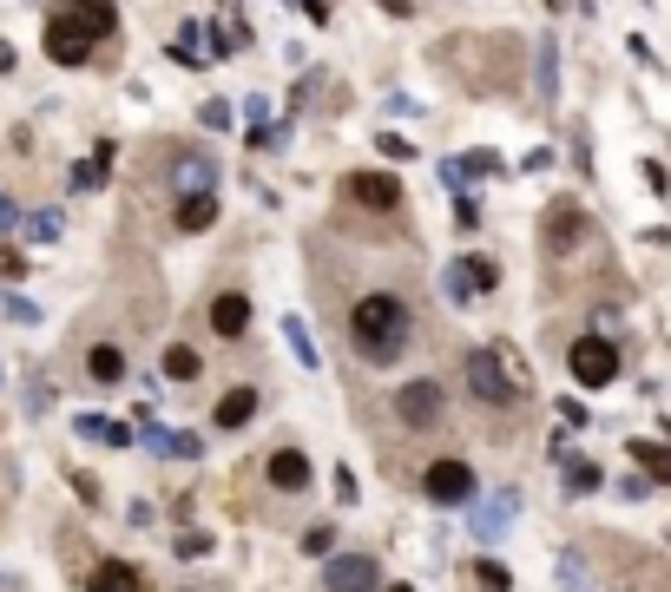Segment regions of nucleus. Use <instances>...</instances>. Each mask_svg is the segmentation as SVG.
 I'll use <instances>...</instances> for the list:
<instances>
[{
	"label": "nucleus",
	"instance_id": "obj_18",
	"mask_svg": "<svg viewBox=\"0 0 671 592\" xmlns=\"http://www.w3.org/2000/svg\"><path fill=\"white\" fill-rule=\"evenodd\" d=\"M86 375H93V382H106V389H112V382H125V356H119V349H112V343H99L93 356H86Z\"/></svg>",
	"mask_w": 671,
	"mask_h": 592
},
{
	"label": "nucleus",
	"instance_id": "obj_37",
	"mask_svg": "<svg viewBox=\"0 0 671 592\" xmlns=\"http://www.w3.org/2000/svg\"><path fill=\"white\" fill-rule=\"evenodd\" d=\"M27 270H33V264H27V257H20V250H14V257H0V277H14V283H20V277H27Z\"/></svg>",
	"mask_w": 671,
	"mask_h": 592
},
{
	"label": "nucleus",
	"instance_id": "obj_36",
	"mask_svg": "<svg viewBox=\"0 0 671 592\" xmlns=\"http://www.w3.org/2000/svg\"><path fill=\"white\" fill-rule=\"evenodd\" d=\"M461 172H474V178L494 172V152H468V158H461Z\"/></svg>",
	"mask_w": 671,
	"mask_h": 592
},
{
	"label": "nucleus",
	"instance_id": "obj_21",
	"mask_svg": "<svg viewBox=\"0 0 671 592\" xmlns=\"http://www.w3.org/2000/svg\"><path fill=\"white\" fill-rule=\"evenodd\" d=\"M165 375H172V382H198V375H204V362H198V349H185V343H172V349H165Z\"/></svg>",
	"mask_w": 671,
	"mask_h": 592
},
{
	"label": "nucleus",
	"instance_id": "obj_30",
	"mask_svg": "<svg viewBox=\"0 0 671 592\" xmlns=\"http://www.w3.org/2000/svg\"><path fill=\"white\" fill-rule=\"evenodd\" d=\"M441 290H448V303H468L474 283H468V270H448V277H441Z\"/></svg>",
	"mask_w": 671,
	"mask_h": 592
},
{
	"label": "nucleus",
	"instance_id": "obj_16",
	"mask_svg": "<svg viewBox=\"0 0 671 592\" xmlns=\"http://www.w3.org/2000/svg\"><path fill=\"white\" fill-rule=\"evenodd\" d=\"M73 428L86 441H106V448H125V441H132V428H125V421H112V415H79Z\"/></svg>",
	"mask_w": 671,
	"mask_h": 592
},
{
	"label": "nucleus",
	"instance_id": "obj_9",
	"mask_svg": "<svg viewBox=\"0 0 671 592\" xmlns=\"http://www.w3.org/2000/svg\"><path fill=\"white\" fill-rule=\"evenodd\" d=\"M264 474H270L277 494H303V487H310V454H303V448H277Z\"/></svg>",
	"mask_w": 671,
	"mask_h": 592
},
{
	"label": "nucleus",
	"instance_id": "obj_42",
	"mask_svg": "<svg viewBox=\"0 0 671 592\" xmlns=\"http://www.w3.org/2000/svg\"><path fill=\"white\" fill-rule=\"evenodd\" d=\"M665 435H671V421H665Z\"/></svg>",
	"mask_w": 671,
	"mask_h": 592
},
{
	"label": "nucleus",
	"instance_id": "obj_17",
	"mask_svg": "<svg viewBox=\"0 0 671 592\" xmlns=\"http://www.w3.org/2000/svg\"><path fill=\"white\" fill-rule=\"evenodd\" d=\"M533 60H540V106H553V99H560V47H553V40H540V47H533Z\"/></svg>",
	"mask_w": 671,
	"mask_h": 592
},
{
	"label": "nucleus",
	"instance_id": "obj_41",
	"mask_svg": "<svg viewBox=\"0 0 671 592\" xmlns=\"http://www.w3.org/2000/svg\"><path fill=\"white\" fill-rule=\"evenodd\" d=\"M547 7H566V0H547Z\"/></svg>",
	"mask_w": 671,
	"mask_h": 592
},
{
	"label": "nucleus",
	"instance_id": "obj_6",
	"mask_svg": "<svg viewBox=\"0 0 671 592\" xmlns=\"http://www.w3.org/2000/svg\"><path fill=\"white\" fill-rule=\"evenodd\" d=\"M422 494L435 500V507H468L474 500V468L461 461V454H448V461H435V468L422 474Z\"/></svg>",
	"mask_w": 671,
	"mask_h": 592
},
{
	"label": "nucleus",
	"instance_id": "obj_5",
	"mask_svg": "<svg viewBox=\"0 0 671 592\" xmlns=\"http://www.w3.org/2000/svg\"><path fill=\"white\" fill-rule=\"evenodd\" d=\"M395 415H402V428H415V435H422V428H441V415H448V389H441V382H408L402 395H395Z\"/></svg>",
	"mask_w": 671,
	"mask_h": 592
},
{
	"label": "nucleus",
	"instance_id": "obj_10",
	"mask_svg": "<svg viewBox=\"0 0 671 592\" xmlns=\"http://www.w3.org/2000/svg\"><path fill=\"white\" fill-rule=\"evenodd\" d=\"M79 592H145V573L132 560H99L93 579H86Z\"/></svg>",
	"mask_w": 671,
	"mask_h": 592
},
{
	"label": "nucleus",
	"instance_id": "obj_26",
	"mask_svg": "<svg viewBox=\"0 0 671 592\" xmlns=\"http://www.w3.org/2000/svg\"><path fill=\"white\" fill-rule=\"evenodd\" d=\"M560 586L566 592H593V579H586V560H579V553H560Z\"/></svg>",
	"mask_w": 671,
	"mask_h": 592
},
{
	"label": "nucleus",
	"instance_id": "obj_2",
	"mask_svg": "<svg viewBox=\"0 0 671 592\" xmlns=\"http://www.w3.org/2000/svg\"><path fill=\"white\" fill-rule=\"evenodd\" d=\"M461 375H468V389L481 395L487 408H514L527 395V375H520L514 349H468L461 356Z\"/></svg>",
	"mask_w": 671,
	"mask_h": 592
},
{
	"label": "nucleus",
	"instance_id": "obj_31",
	"mask_svg": "<svg viewBox=\"0 0 671 592\" xmlns=\"http://www.w3.org/2000/svg\"><path fill=\"white\" fill-rule=\"evenodd\" d=\"M329 546H336V527H310L303 533V553H329Z\"/></svg>",
	"mask_w": 671,
	"mask_h": 592
},
{
	"label": "nucleus",
	"instance_id": "obj_20",
	"mask_svg": "<svg viewBox=\"0 0 671 592\" xmlns=\"http://www.w3.org/2000/svg\"><path fill=\"white\" fill-rule=\"evenodd\" d=\"M632 461H639V468H652V481H671V448H658V441H632Z\"/></svg>",
	"mask_w": 671,
	"mask_h": 592
},
{
	"label": "nucleus",
	"instance_id": "obj_22",
	"mask_svg": "<svg viewBox=\"0 0 671 592\" xmlns=\"http://www.w3.org/2000/svg\"><path fill=\"white\" fill-rule=\"evenodd\" d=\"M283 336H290V349H297L303 369H323V356H316V343H310V329H303V316H283Z\"/></svg>",
	"mask_w": 671,
	"mask_h": 592
},
{
	"label": "nucleus",
	"instance_id": "obj_24",
	"mask_svg": "<svg viewBox=\"0 0 671 592\" xmlns=\"http://www.w3.org/2000/svg\"><path fill=\"white\" fill-rule=\"evenodd\" d=\"M461 264H468V283H474V290H494V283H500V264H494V257H481V250H474V257H461Z\"/></svg>",
	"mask_w": 671,
	"mask_h": 592
},
{
	"label": "nucleus",
	"instance_id": "obj_34",
	"mask_svg": "<svg viewBox=\"0 0 671 592\" xmlns=\"http://www.w3.org/2000/svg\"><path fill=\"white\" fill-rule=\"evenodd\" d=\"M375 145H382V152H389V158H415V145H408V139H395V132H382V139H375Z\"/></svg>",
	"mask_w": 671,
	"mask_h": 592
},
{
	"label": "nucleus",
	"instance_id": "obj_1",
	"mask_svg": "<svg viewBox=\"0 0 671 592\" xmlns=\"http://www.w3.org/2000/svg\"><path fill=\"white\" fill-rule=\"evenodd\" d=\"M408 336H415V310H408L395 290L356 296V310H349V349H356L369 369H389V362H402V356H408Z\"/></svg>",
	"mask_w": 671,
	"mask_h": 592
},
{
	"label": "nucleus",
	"instance_id": "obj_27",
	"mask_svg": "<svg viewBox=\"0 0 671 592\" xmlns=\"http://www.w3.org/2000/svg\"><path fill=\"white\" fill-rule=\"evenodd\" d=\"M20 231H27L33 244H53V237H60V218H53V211H33V218H20Z\"/></svg>",
	"mask_w": 671,
	"mask_h": 592
},
{
	"label": "nucleus",
	"instance_id": "obj_13",
	"mask_svg": "<svg viewBox=\"0 0 671 592\" xmlns=\"http://www.w3.org/2000/svg\"><path fill=\"white\" fill-rule=\"evenodd\" d=\"M218 224V198L211 191H185L178 198V231H211Z\"/></svg>",
	"mask_w": 671,
	"mask_h": 592
},
{
	"label": "nucleus",
	"instance_id": "obj_8",
	"mask_svg": "<svg viewBox=\"0 0 671 592\" xmlns=\"http://www.w3.org/2000/svg\"><path fill=\"white\" fill-rule=\"evenodd\" d=\"M323 592H375V560L369 553H336L323 566Z\"/></svg>",
	"mask_w": 671,
	"mask_h": 592
},
{
	"label": "nucleus",
	"instance_id": "obj_29",
	"mask_svg": "<svg viewBox=\"0 0 671 592\" xmlns=\"http://www.w3.org/2000/svg\"><path fill=\"white\" fill-rule=\"evenodd\" d=\"M474 579H481L487 592H507V586H514V573H507V566H494V560H481V566H474Z\"/></svg>",
	"mask_w": 671,
	"mask_h": 592
},
{
	"label": "nucleus",
	"instance_id": "obj_7",
	"mask_svg": "<svg viewBox=\"0 0 671 592\" xmlns=\"http://www.w3.org/2000/svg\"><path fill=\"white\" fill-rule=\"evenodd\" d=\"M47 60L53 66H86L93 60V33L79 27L73 14H53L47 20Z\"/></svg>",
	"mask_w": 671,
	"mask_h": 592
},
{
	"label": "nucleus",
	"instance_id": "obj_40",
	"mask_svg": "<svg viewBox=\"0 0 671 592\" xmlns=\"http://www.w3.org/2000/svg\"><path fill=\"white\" fill-rule=\"evenodd\" d=\"M382 592H415V586H382Z\"/></svg>",
	"mask_w": 671,
	"mask_h": 592
},
{
	"label": "nucleus",
	"instance_id": "obj_15",
	"mask_svg": "<svg viewBox=\"0 0 671 592\" xmlns=\"http://www.w3.org/2000/svg\"><path fill=\"white\" fill-rule=\"evenodd\" d=\"M250 415H257V389H250V382H244V389H231L218 408H211V421H218V428H244Z\"/></svg>",
	"mask_w": 671,
	"mask_h": 592
},
{
	"label": "nucleus",
	"instance_id": "obj_11",
	"mask_svg": "<svg viewBox=\"0 0 671 592\" xmlns=\"http://www.w3.org/2000/svg\"><path fill=\"white\" fill-rule=\"evenodd\" d=\"M514 514H520V494H514V487H500L481 514H474V533H481V540H500V533L514 527Z\"/></svg>",
	"mask_w": 671,
	"mask_h": 592
},
{
	"label": "nucleus",
	"instance_id": "obj_39",
	"mask_svg": "<svg viewBox=\"0 0 671 592\" xmlns=\"http://www.w3.org/2000/svg\"><path fill=\"white\" fill-rule=\"evenodd\" d=\"M7 66H14V47H7V40H0V73H7Z\"/></svg>",
	"mask_w": 671,
	"mask_h": 592
},
{
	"label": "nucleus",
	"instance_id": "obj_33",
	"mask_svg": "<svg viewBox=\"0 0 671 592\" xmlns=\"http://www.w3.org/2000/svg\"><path fill=\"white\" fill-rule=\"evenodd\" d=\"M204 125H211V132H224V125H231V106H224V99H211V106H204Z\"/></svg>",
	"mask_w": 671,
	"mask_h": 592
},
{
	"label": "nucleus",
	"instance_id": "obj_12",
	"mask_svg": "<svg viewBox=\"0 0 671 592\" xmlns=\"http://www.w3.org/2000/svg\"><path fill=\"white\" fill-rule=\"evenodd\" d=\"M211 329H218L224 343H237V336H244V329H250V296L224 290L218 303H211Z\"/></svg>",
	"mask_w": 671,
	"mask_h": 592
},
{
	"label": "nucleus",
	"instance_id": "obj_25",
	"mask_svg": "<svg viewBox=\"0 0 671 592\" xmlns=\"http://www.w3.org/2000/svg\"><path fill=\"white\" fill-rule=\"evenodd\" d=\"M474 224H481V198L454 185V231H474Z\"/></svg>",
	"mask_w": 671,
	"mask_h": 592
},
{
	"label": "nucleus",
	"instance_id": "obj_32",
	"mask_svg": "<svg viewBox=\"0 0 671 592\" xmlns=\"http://www.w3.org/2000/svg\"><path fill=\"white\" fill-rule=\"evenodd\" d=\"M7 316H14V323H40V310H33L27 296H7Z\"/></svg>",
	"mask_w": 671,
	"mask_h": 592
},
{
	"label": "nucleus",
	"instance_id": "obj_19",
	"mask_svg": "<svg viewBox=\"0 0 671 592\" xmlns=\"http://www.w3.org/2000/svg\"><path fill=\"white\" fill-rule=\"evenodd\" d=\"M211 178H218V158H185V165H178V198H185V191H211Z\"/></svg>",
	"mask_w": 671,
	"mask_h": 592
},
{
	"label": "nucleus",
	"instance_id": "obj_14",
	"mask_svg": "<svg viewBox=\"0 0 671 592\" xmlns=\"http://www.w3.org/2000/svg\"><path fill=\"white\" fill-rule=\"evenodd\" d=\"M66 14H73L79 27L93 33V40H106V33L119 27V7H112V0H73V7H66Z\"/></svg>",
	"mask_w": 671,
	"mask_h": 592
},
{
	"label": "nucleus",
	"instance_id": "obj_28",
	"mask_svg": "<svg viewBox=\"0 0 671 592\" xmlns=\"http://www.w3.org/2000/svg\"><path fill=\"white\" fill-rule=\"evenodd\" d=\"M593 487H599L593 461H573V468H566V494H593Z\"/></svg>",
	"mask_w": 671,
	"mask_h": 592
},
{
	"label": "nucleus",
	"instance_id": "obj_3",
	"mask_svg": "<svg viewBox=\"0 0 671 592\" xmlns=\"http://www.w3.org/2000/svg\"><path fill=\"white\" fill-rule=\"evenodd\" d=\"M566 369H573L579 389H612V382H619V343H612L606 329H593V336H573V349H566Z\"/></svg>",
	"mask_w": 671,
	"mask_h": 592
},
{
	"label": "nucleus",
	"instance_id": "obj_35",
	"mask_svg": "<svg viewBox=\"0 0 671 592\" xmlns=\"http://www.w3.org/2000/svg\"><path fill=\"white\" fill-rule=\"evenodd\" d=\"M7 231H20V204L14 198H0V237H7Z\"/></svg>",
	"mask_w": 671,
	"mask_h": 592
},
{
	"label": "nucleus",
	"instance_id": "obj_38",
	"mask_svg": "<svg viewBox=\"0 0 671 592\" xmlns=\"http://www.w3.org/2000/svg\"><path fill=\"white\" fill-rule=\"evenodd\" d=\"M560 421H566V428H586V421H593V415H586V408H579V402H560Z\"/></svg>",
	"mask_w": 671,
	"mask_h": 592
},
{
	"label": "nucleus",
	"instance_id": "obj_23",
	"mask_svg": "<svg viewBox=\"0 0 671 592\" xmlns=\"http://www.w3.org/2000/svg\"><path fill=\"white\" fill-rule=\"evenodd\" d=\"M106 172H112V145H99V152L73 172V185H79V191H93V185H106Z\"/></svg>",
	"mask_w": 671,
	"mask_h": 592
},
{
	"label": "nucleus",
	"instance_id": "obj_4",
	"mask_svg": "<svg viewBox=\"0 0 671 592\" xmlns=\"http://www.w3.org/2000/svg\"><path fill=\"white\" fill-rule=\"evenodd\" d=\"M343 198L356 204V211H369V218H389V211H402V178L395 172H356V178H343Z\"/></svg>",
	"mask_w": 671,
	"mask_h": 592
}]
</instances>
